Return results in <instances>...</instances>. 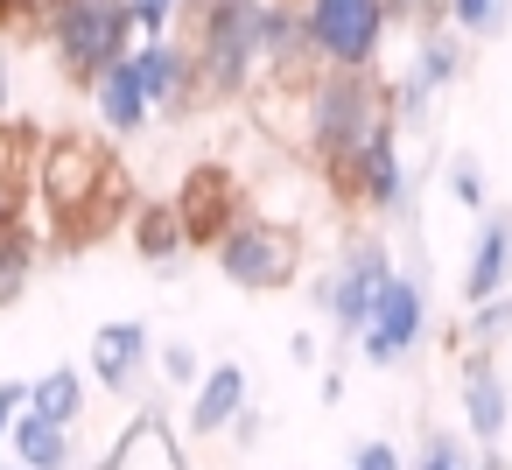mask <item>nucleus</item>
I'll list each match as a JSON object with an SVG mask.
<instances>
[{"mask_svg": "<svg viewBox=\"0 0 512 470\" xmlns=\"http://www.w3.org/2000/svg\"><path fill=\"white\" fill-rule=\"evenodd\" d=\"M463 330H470V351H491V344H505V337H512V295H498V302H477Z\"/></svg>", "mask_w": 512, "mask_h": 470, "instance_id": "obj_25", "label": "nucleus"}, {"mask_svg": "<svg viewBox=\"0 0 512 470\" xmlns=\"http://www.w3.org/2000/svg\"><path fill=\"white\" fill-rule=\"evenodd\" d=\"M134 246H141V260H176V253L190 246L176 204H141V211H134Z\"/></svg>", "mask_w": 512, "mask_h": 470, "instance_id": "obj_22", "label": "nucleus"}, {"mask_svg": "<svg viewBox=\"0 0 512 470\" xmlns=\"http://www.w3.org/2000/svg\"><path fill=\"white\" fill-rule=\"evenodd\" d=\"M36 162H43L36 134H22V127L0 120V232H15V225H22V204H29Z\"/></svg>", "mask_w": 512, "mask_h": 470, "instance_id": "obj_16", "label": "nucleus"}, {"mask_svg": "<svg viewBox=\"0 0 512 470\" xmlns=\"http://www.w3.org/2000/svg\"><path fill=\"white\" fill-rule=\"evenodd\" d=\"M379 127H393V92L372 71H316L309 78V92H302V141H309V155L330 176H344Z\"/></svg>", "mask_w": 512, "mask_h": 470, "instance_id": "obj_1", "label": "nucleus"}, {"mask_svg": "<svg viewBox=\"0 0 512 470\" xmlns=\"http://www.w3.org/2000/svg\"><path fill=\"white\" fill-rule=\"evenodd\" d=\"M456 71H463V36H456L449 22H428V29H421V43H414L407 78H421L428 92H442V85H456Z\"/></svg>", "mask_w": 512, "mask_h": 470, "instance_id": "obj_20", "label": "nucleus"}, {"mask_svg": "<svg viewBox=\"0 0 512 470\" xmlns=\"http://www.w3.org/2000/svg\"><path fill=\"white\" fill-rule=\"evenodd\" d=\"M302 15H309V43L323 71H372L393 22L386 0H302Z\"/></svg>", "mask_w": 512, "mask_h": 470, "instance_id": "obj_6", "label": "nucleus"}, {"mask_svg": "<svg viewBox=\"0 0 512 470\" xmlns=\"http://www.w3.org/2000/svg\"><path fill=\"white\" fill-rule=\"evenodd\" d=\"M246 414V365H211L204 372V386H197V400H190V435H225L232 421Z\"/></svg>", "mask_w": 512, "mask_h": 470, "instance_id": "obj_18", "label": "nucleus"}, {"mask_svg": "<svg viewBox=\"0 0 512 470\" xmlns=\"http://www.w3.org/2000/svg\"><path fill=\"white\" fill-rule=\"evenodd\" d=\"M176 218H183V232L190 239H204V246H218L232 225H239V197H232V176L225 169H197L190 183H183V197H176Z\"/></svg>", "mask_w": 512, "mask_h": 470, "instance_id": "obj_12", "label": "nucleus"}, {"mask_svg": "<svg viewBox=\"0 0 512 470\" xmlns=\"http://www.w3.org/2000/svg\"><path fill=\"white\" fill-rule=\"evenodd\" d=\"M505 8L512 0H449V29L456 36H491V29H505Z\"/></svg>", "mask_w": 512, "mask_h": 470, "instance_id": "obj_26", "label": "nucleus"}, {"mask_svg": "<svg viewBox=\"0 0 512 470\" xmlns=\"http://www.w3.org/2000/svg\"><path fill=\"white\" fill-rule=\"evenodd\" d=\"M337 190L344 197H358L365 211H386V218H407V197H414V176H407V162H400V120L393 127H379L372 141H365V155L337 176Z\"/></svg>", "mask_w": 512, "mask_h": 470, "instance_id": "obj_9", "label": "nucleus"}, {"mask_svg": "<svg viewBox=\"0 0 512 470\" xmlns=\"http://www.w3.org/2000/svg\"><path fill=\"white\" fill-rule=\"evenodd\" d=\"M456 393H463V421H470V435L498 449V435H505V421H512V393H505L491 351H470V358H463V386H456Z\"/></svg>", "mask_w": 512, "mask_h": 470, "instance_id": "obj_13", "label": "nucleus"}, {"mask_svg": "<svg viewBox=\"0 0 512 470\" xmlns=\"http://www.w3.org/2000/svg\"><path fill=\"white\" fill-rule=\"evenodd\" d=\"M421 337H428V288H421V274H400V267H393V281H386L379 302H372V323H365L358 351H365L372 365H400Z\"/></svg>", "mask_w": 512, "mask_h": 470, "instance_id": "obj_8", "label": "nucleus"}, {"mask_svg": "<svg viewBox=\"0 0 512 470\" xmlns=\"http://www.w3.org/2000/svg\"><path fill=\"white\" fill-rule=\"evenodd\" d=\"M197 8V0H127V15H134V29H141V43H162V36H176V22Z\"/></svg>", "mask_w": 512, "mask_h": 470, "instance_id": "obj_24", "label": "nucleus"}, {"mask_svg": "<svg viewBox=\"0 0 512 470\" xmlns=\"http://www.w3.org/2000/svg\"><path fill=\"white\" fill-rule=\"evenodd\" d=\"M29 414H43L57 428H78V414H85V372L78 365H57V372L29 379Z\"/></svg>", "mask_w": 512, "mask_h": 470, "instance_id": "obj_21", "label": "nucleus"}, {"mask_svg": "<svg viewBox=\"0 0 512 470\" xmlns=\"http://www.w3.org/2000/svg\"><path fill=\"white\" fill-rule=\"evenodd\" d=\"M232 435H239V449H253V442H260V414H253V407H246V414H239V421H232Z\"/></svg>", "mask_w": 512, "mask_h": 470, "instance_id": "obj_33", "label": "nucleus"}, {"mask_svg": "<svg viewBox=\"0 0 512 470\" xmlns=\"http://www.w3.org/2000/svg\"><path fill=\"white\" fill-rule=\"evenodd\" d=\"M0 470H22V463H0Z\"/></svg>", "mask_w": 512, "mask_h": 470, "instance_id": "obj_35", "label": "nucleus"}, {"mask_svg": "<svg viewBox=\"0 0 512 470\" xmlns=\"http://www.w3.org/2000/svg\"><path fill=\"white\" fill-rule=\"evenodd\" d=\"M22 414H29V379H8V386H0V442L15 435Z\"/></svg>", "mask_w": 512, "mask_h": 470, "instance_id": "obj_29", "label": "nucleus"}, {"mask_svg": "<svg viewBox=\"0 0 512 470\" xmlns=\"http://www.w3.org/2000/svg\"><path fill=\"white\" fill-rule=\"evenodd\" d=\"M0 120H8V50H0Z\"/></svg>", "mask_w": 512, "mask_h": 470, "instance_id": "obj_34", "label": "nucleus"}, {"mask_svg": "<svg viewBox=\"0 0 512 470\" xmlns=\"http://www.w3.org/2000/svg\"><path fill=\"white\" fill-rule=\"evenodd\" d=\"M148 365V323H106L92 330V379L106 393H127Z\"/></svg>", "mask_w": 512, "mask_h": 470, "instance_id": "obj_15", "label": "nucleus"}, {"mask_svg": "<svg viewBox=\"0 0 512 470\" xmlns=\"http://www.w3.org/2000/svg\"><path fill=\"white\" fill-rule=\"evenodd\" d=\"M351 470H400V449H393V442H358Z\"/></svg>", "mask_w": 512, "mask_h": 470, "instance_id": "obj_31", "label": "nucleus"}, {"mask_svg": "<svg viewBox=\"0 0 512 470\" xmlns=\"http://www.w3.org/2000/svg\"><path fill=\"white\" fill-rule=\"evenodd\" d=\"M218 253V274L232 288H288L302 274V239L288 218H267V211H239V225L211 246Z\"/></svg>", "mask_w": 512, "mask_h": 470, "instance_id": "obj_5", "label": "nucleus"}, {"mask_svg": "<svg viewBox=\"0 0 512 470\" xmlns=\"http://www.w3.org/2000/svg\"><path fill=\"white\" fill-rule=\"evenodd\" d=\"M92 113H99V127L106 134H141L148 127V92H141V71H134V57L127 64H113L99 85H92Z\"/></svg>", "mask_w": 512, "mask_h": 470, "instance_id": "obj_17", "label": "nucleus"}, {"mask_svg": "<svg viewBox=\"0 0 512 470\" xmlns=\"http://www.w3.org/2000/svg\"><path fill=\"white\" fill-rule=\"evenodd\" d=\"M267 8L274 0H197L190 8V57L204 99H239L267 71Z\"/></svg>", "mask_w": 512, "mask_h": 470, "instance_id": "obj_2", "label": "nucleus"}, {"mask_svg": "<svg viewBox=\"0 0 512 470\" xmlns=\"http://www.w3.org/2000/svg\"><path fill=\"white\" fill-rule=\"evenodd\" d=\"M498 295H512V211H484L477 246L463 260V302L477 309V302H498Z\"/></svg>", "mask_w": 512, "mask_h": 470, "instance_id": "obj_11", "label": "nucleus"}, {"mask_svg": "<svg viewBox=\"0 0 512 470\" xmlns=\"http://www.w3.org/2000/svg\"><path fill=\"white\" fill-rule=\"evenodd\" d=\"M386 281H393V253H386V239L358 232V239L337 253L330 281H316V302L330 309L337 337H365V323H372V302H379V288H386Z\"/></svg>", "mask_w": 512, "mask_h": 470, "instance_id": "obj_7", "label": "nucleus"}, {"mask_svg": "<svg viewBox=\"0 0 512 470\" xmlns=\"http://www.w3.org/2000/svg\"><path fill=\"white\" fill-rule=\"evenodd\" d=\"M8 449H15L22 470H71V463H78L71 428H57V421H43V414H22L15 435H8Z\"/></svg>", "mask_w": 512, "mask_h": 470, "instance_id": "obj_19", "label": "nucleus"}, {"mask_svg": "<svg viewBox=\"0 0 512 470\" xmlns=\"http://www.w3.org/2000/svg\"><path fill=\"white\" fill-rule=\"evenodd\" d=\"M162 372H169L176 386H204V365H197L190 344H162Z\"/></svg>", "mask_w": 512, "mask_h": 470, "instance_id": "obj_28", "label": "nucleus"}, {"mask_svg": "<svg viewBox=\"0 0 512 470\" xmlns=\"http://www.w3.org/2000/svg\"><path fill=\"white\" fill-rule=\"evenodd\" d=\"M449 197H456L463 211H484V176H477L470 162H456V169H449Z\"/></svg>", "mask_w": 512, "mask_h": 470, "instance_id": "obj_30", "label": "nucleus"}, {"mask_svg": "<svg viewBox=\"0 0 512 470\" xmlns=\"http://www.w3.org/2000/svg\"><path fill=\"white\" fill-rule=\"evenodd\" d=\"M288 358H295V365H316V337L295 330V337H288Z\"/></svg>", "mask_w": 512, "mask_h": 470, "instance_id": "obj_32", "label": "nucleus"}, {"mask_svg": "<svg viewBox=\"0 0 512 470\" xmlns=\"http://www.w3.org/2000/svg\"><path fill=\"white\" fill-rule=\"evenodd\" d=\"M134 71H141L148 106H155V113H169V120H183V113L204 99V85H197V57H190V43H183V36L141 43V50H134Z\"/></svg>", "mask_w": 512, "mask_h": 470, "instance_id": "obj_10", "label": "nucleus"}, {"mask_svg": "<svg viewBox=\"0 0 512 470\" xmlns=\"http://www.w3.org/2000/svg\"><path fill=\"white\" fill-rule=\"evenodd\" d=\"M36 183H43V197H50V211L71 239H85L99 225V211L120 197V169L92 141H50L43 162H36Z\"/></svg>", "mask_w": 512, "mask_h": 470, "instance_id": "obj_4", "label": "nucleus"}, {"mask_svg": "<svg viewBox=\"0 0 512 470\" xmlns=\"http://www.w3.org/2000/svg\"><path fill=\"white\" fill-rule=\"evenodd\" d=\"M43 36H50L57 64H64L78 85H99L113 64H127V57L141 50V29H134V15H127V0H50Z\"/></svg>", "mask_w": 512, "mask_h": 470, "instance_id": "obj_3", "label": "nucleus"}, {"mask_svg": "<svg viewBox=\"0 0 512 470\" xmlns=\"http://www.w3.org/2000/svg\"><path fill=\"white\" fill-rule=\"evenodd\" d=\"M99 463H106V470H190V463H183V442H176V428H169V414H134L127 435H120Z\"/></svg>", "mask_w": 512, "mask_h": 470, "instance_id": "obj_14", "label": "nucleus"}, {"mask_svg": "<svg viewBox=\"0 0 512 470\" xmlns=\"http://www.w3.org/2000/svg\"><path fill=\"white\" fill-rule=\"evenodd\" d=\"M29 267H36V239H29L22 225H15V232H0V309H8V302H22Z\"/></svg>", "mask_w": 512, "mask_h": 470, "instance_id": "obj_23", "label": "nucleus"}, {"mask_svg": "<svg viewBox=\"0 0 512 470\" xmlns=\"http://www.w3.org/2000/svg\"><path fill=\"white\" fill-rule=\"evenodd\" d=\"M414 470H477V463H470V449H463L456 435H428V442H421V463H414Z\"/></svg>", "mask_w": 512, "mask_h": 470, "instance_id": "obj_27", "label": "nucleus"}]
</instances>
